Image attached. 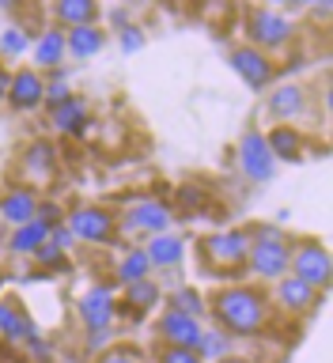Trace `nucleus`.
<instances>
[{"instance_id": "obj_34", "label": "nucleus", "mask_w": 333, "mask_h": 363, "mask_svg": "<svg viewBox=\"0 0 333 363\" xmlns=\"http://www.w3.org/2000/svg\"><path fill=\"white\" fill-rule=\"evenodd\" d=\"M61 254H65V250H57L50 238H45V242L34 250V261H38V265H57V261H61Z\"/></svg>"}, {"instance_id": "obj_25", "label": "nucleus", "mask_w": 333, "mask_h": 363, "mask_svg": "<svg viewBox=\"0 0 333 363\" xmlns=\"http://www.w3.org/2000/svg\"><path fill=\"white\" fill-rule=\"evenodd\" d=\"M0 333L8 340H27V337H34V329L23 311H16L11 303H0Z\"/></svg>"}, {"instance_id": "obj_1", "label": "nucleus", "mask_w": 333, "mask_h": 363, "mask_svg": "<svg viewBox=\"0 0 333 363\" xmlns=\"http://www.w3.org/2000/svg\"><path fill=\"white\" fill-rule=\"evenodd\" d=\"M212 314L227 329V337H254L269 318V303L258 288L231 284V288H220L212 295Z\"/></svg>"}, {"instance_id": "obj_19", "label": "nucleus", "mask_w": 333, "mask_h": 363, "mask_svg": "<svg viewBox=\"0 0 333 363\" xmlns=\"http://www.w3.org/2000/svg\"><path fill=\"white\" fill-rule=\"evenodd\" d=\"M87 102L84 99H68V102H61V106H53V125L61 133H68V136H76V133H84L87 129Z\"/></svg>"}, {"instance_id": "obj_24", "label": "nucleus", "mask_w": 333, "mask_h": 363, "mask_svg": "<svg viewBox=\"0 0 333 363\" xmlns=\"http://www.w3.org/2000/svg\"><path fill=\"white\" fill-rule=\"evenodd\" d=\"M159 299H163V291H159V284H155V280H136V284H125V303H129L136 314L152 311V306H155Z\"/></svg>"}, {"instance_id": "obj_23", "label": "nucleus", "mask_w": 333, "mask_h": 363, "mask_svg": "<svg viewBox=\"0 0 333 363\" xmlns=\"http://www.w3.org/2000/svg\"><path fill=\"white\" fill-rule=\"evenodd\" d=\"M201 356V363H220L224 356H231V337L220 333V329H201V340H197V348H193Z\"/></svg>"}, {"instance_id": "obj_31", "label": "nucleus", "mask_w": 333, "mask_h": 363, "mask_svg": "<svg viewBox=\"0 0 333 363\" xmlns=\"http://www.w3.org/2000/svg\"><path fill=\"white\" fill-rule=\"evenodd\" d=\"M95 363H144V359H141V352H136V348L118 345V348H107Z\"/></svg>"}, {"instance_id": "obj_8", "label": "nucleus", "mask_w": 333, "mask_h": 363, "mask_svg": "<svg viewBox=\"0 0 333 363\" xmlns=\"http://www.w3.org/2000/svg\"><path fill=\"white\" fill-rule=\"evenodd\" d=\"M231 68L246 79V87H254V91H266L273 84V61H269V53L254 50V45H239V50H231Z\"/></svg>"}, {"instance_id": "obj_35", "label": "nucleus", "mask_w": 333, "mask_h": 363, "mask_svg": "<svg viewBox=\"0 0 333 363\" xmlns=\"http://www.w3.org/2000/svg\"><path fill=\"white\" fill-rule=\"evenodd\" d=\"M50 242L57 250H68V246H72V231H68L65 223H57V227H50Z\"/></svg>"}, {"instance_id": "obj_37", "label": "nucleus", "mask_w": 333, "mask_h": 363, "mask_svg": "<svg viewBox=\"0 0 333 363\" xmlns=\"http://www.w3.org/2000/svg\"><path fill=\"white\" fill-rule=\"evenodd\" d=\"M220 363H254V359H243V356H224Z\"/></svg>"}, {"instance_id": "obj_9", "label": "nucleus", "mask_w": 333, "mask_h": 363, "mask_svg": "<svg viewBox=\"0 0 333 363\" xmlns=\"http://www.w3.org/2000/svg\"><path fill=\"white\" fill-rule=\"evenodd\" d=\"M42 99H45V76L34 72V68H19L8 84L11 110H34V106H42Z\"/></svg>"}, {"instance_id": "obj_15", "label": "nucleus", "mask_w": 333, "mask_h": 363, "mask_svg": "<svg viewBox=\"0 0 333 363\" xmlns=\"http://www.w3.org/2000/svg\"><path fill=\"white\" fill-rule=\"evenodd\" d=\"M65 53L68 50H65V30L61 27H50L34 38V65L38 68H61Z\"/></svg>"}, {"instance_id": "obj_28", "label": "nucleus", "mask_w": 333, "mask_h": 363, "mask_svg": "<svg viewBox=\"0 0 333 363\" xmlns=\"http://www.w3.org/2000/svg\"><path fill=\"white\" fill-rule=\"evenodd\" d=\"M170 311H178V314H190V318H197L201 322V314H204V306H201V295L193 291V288H182L170 295Z\"/></svg>"}, {"instance_id": "obj_11", "label": "nucleus", "mask_w": 333, "mask_h": 363, "mask_svg": "<svg viewBox=\"0 0 333 363\" xmlns=\"http://www.w3.org/2000/svg\"><path fill=\"white\" fill-rule=\"evenodd\" d=\"M277 303L280 311L288 314H311L318 303H322V291H315L311 284L295 280V277H280L277 280Z\"/></svg>"}, {"instance_id": "obj_36", "label": "nucleus", "mask_w": 333, "mask_h": 363, "mask_svg": "<svg viewBox=\"0 0 333 363\" xmlns=\"http://www.w3.org/2000/svg\"><path fill=\"white\" fill-rule=\"evenodd\" d=\"M107 345V329H99V333H87V348L95 352V348H102Z\"/></svg>"}, {"instance_id": "obj_27", "label": "nucleus", "mask_w": 333, "mask_h": 363, "mask_svg": "<svg viewBox=\"0 0 333 363\" xmlns=\"http://www.w3.org/2000/svg\"><path fill=\"white\" fill-rule=\"evenodd\" d=\"M23 170H27V174H34V178H45V174L53 170V147L45 144V140L31 144L27 155H23Z\"/></svg>"}, {"instance_id": "obj_18", "label": "nucleus", "mask_w": 333, "mask_h": 363, "mask_svg": "<svg viewBox=\"0 0 333 363\" xmlns=\"http://www.w3.org/2000/svg\"><path fill=\"white\" fill-rule=\"evenodd\" d=\"M34 212H38V197H34L31 189H11L8 197L0 201V216H4L8 223H16V227L31 223Z\"/></svg>"}, {"instance_id": "obj_22", "label": "nucleus", "mask_w": 333, "mask_h": 363, "mask_svg": "<svg viewBox=\"0 0 333 363\" xmlns=\"http://www.w3.org/2000/svg\"><path fill=\"white\" fill-rule=\"evenodd\" d=\"M102 30L99 27H72V30H65V50L72 53V57H91V53H99L102 50Z\"/></svg>"}, {"instance_id": "obj_21", "label": "nucleus", "mask_w": 333, "mask_h": 363, "mask_svg": "<svg viewBox=\"0 0 333 363\" xmlns=\"http://www.w3.org/2000/svg\"><path fill=\"white\" fill-rule=\"evenodd\" d=\"M45 238H50V227H45L38 216H34L31 223L16 227V235H11V254H27V257H34V250H38Z\"/></svg>"}, {"instance_id": "obj_16", "label": "nucleus", "mask_w": 333, "mask_h": 363, "mask_svg": "<svg viewBox=\"0 0 333 363\" xmlns=\"http://www.w3.org/2000/svg\"><path fill=\"white\" fill-rule=\"evenodd\" d=\"M144 254H148V265H159V269H175L182 254H186V242L175 235H152V242L144 246Z\"/></svg>"}, {"instance_id": "obj_32", "label": "nucleus", "mask_w": 333, "mask_h": 363, "mask_svg": "<svg viewBox=\"0 0 333 363\" xmlns=\"http://www.w3.org/2000/svg\"><path fill=\"white\" fill-rule=\"evenodd\" d=\"M118 42H121L125 53H141L144 50V34H141V27H133V23H125V27H121Z\"/></svg>"}, {"instance_id": "obj_13", "label": "nucleus", "mask_w": 333, "mask_h": 363, "mask_svg": "<svg viewBox=\"0 0 333 363\" xmlns=\"http://www.w3.org/2000/svg\"><path fill=\"white\" fill-rule=\"evenodd\" d=\"M80 318H84L87 333L110 329V322H114V295L107 288H91L84 299H80Z\"/></svg>"}, {"instance_id": "obj_4", "label": "nucleus", "mask_w": 333, "mask_h": 363, "mask_svg": "<svg viewBox=\"0 0 333 363\" xmlns=\"http://www.w3.org/2000/svg\"><path fill=\"white\" fill-rule=\"evenodd\" d=\"M329 272H333V265H329V254H326L322 242H300V246H292L288 277L311 284L315 291H326L329 288Z\"/></svg>"}, {"instance_id": "obj_10", "label": "nucleus", "mask_w": 333, "mask_h": 363, "mask_svg": "<svg viewBox=\"0 0 333 363\" xmlns=\"http://www.w3.org/2000/svg\"><path fill=\"white\" fill-rule=\"evenodd\" d=\"M159 337L167 340V348H197L201 322L190 314H178V311H163V318H159Z\"/></svg>"}, {"instance_id": "obj_26", "label": "nucleus", "mask_w": 333, "mask_h": 363, "mask_svg": "<svg viewBox=\"0 0 333 363\" xmlns=\"http://www.w3.org/2000/svg\"><path fill=\"white\" fill-rule=\"evenodd\" d=\"M148 254L144 250H125V257L118 261V280L121 284H136V280H148Z\"/></svg>"}, {"instance_id": "obj_17", "label": "nucleus", "mask_w": 333, "mask_h": 363, "mask_svg": "<svg viewBox=\"0 0 333 363\" xmlns=\"http://www.w3.org/2000/svg\"><path fill=\"white\" fill-rule=\"evenodd\" d=\"M273 159H284V163H300L303 159V136L292 129V125H277L269 136H266Z\"/></svg>"}, {"instance_id": "obj_30", "label": "nucleus", "mask_w": 333, "mask_h": 363, "mask_svg": "<svg viewBox=\"0 0 333 363\" xmlns=\"http://www.w3.org/2000/svg\"><path fill=\"white\" fill-rule=\"evenodd\" d=\"M68 99H72L68 79H65L61 68H53V79H45V99L42 102H50V110H53V106H61V102H68Z\"/></svg>"}, {"instance_id": "obj_38", "label": "nucleus", "mask_w": 333, "mask_h": 363, "mask_svg": "<svg viewBox=\"0 0 333 363\" xmlns=\"http://www.w3.org/2000/svg\"><path fill=\"white\" fill-rule=\"evenodd\" d=\"M0 72H4V68H0Z\"/></svg>"}, {"instance_id": "obj_14", "label": "nucleus", "mask_w": 333, "mask_h": 363, "mask_svg": "<svg viewBox=\"0 0 333 363\" xmlns=\"http://www.w3.org/2000/svg\"><path fill=\"white\" fill-rule=\"evenodd\" d=\"M303 110H307L303 87L284 84V87H277V91H269V113H273L277 121H292V118H300Z\"/></svg>"}, {"instance_id": "obj_20", "label": "nucleus", "mask_w": 333, "mask_h": 363, "mask_svg": "<svg viewBox=\"0 0 333 363\" xmlns=\"http://www.w3.org/2000/svg\"><path fill=\"white\" fill-rule=\"evenodd\" d=\"M53 16L61 19V23H68V30H72V27H95L99 8L91 4V0H57Z\"/></svg>"}, {"instance_id": "obj_6", "label": "nucleus", "mask_w": 333, "mask_h": 363, "mask_svg": "<svg viewBox=\"0 0 333 363\" xmlns=\"http://www.w3.org/2000/svg\"><path fill=\"white\" fill-rule=\"evenodd\" d=\"M239 167L250 182H269L273 170H277V159H273L269 144H266V133L258 129H246L243 140H239Z\"/></svg>"}, {"instance_id": "obj_7", "label": "nucleus", "mask_w": 333, "mask_h": 363, "mask_svg": "<svg viewBox=\"0 0 333 363\" xmlns=\"http://www.w3.org/2000/svg\"><path fill=\"white\" fill-rule=\"evenodd\" d=\"M68 231L72 238H84V242H110L114 238V216L107 208H95V204H84L68 216Z\"/></svg>"}, {"instance_id": "obj_5", "label": "nucleus", "mask_w": 333, "mask_h": 363, "mask_svg": "<svg viewBox=\"0 0 333 363\" xmlns=\"http://www.w3.org/2000/svg\"><path fill=\"white\" fill-rule=\"evenodd\" d=\"M246 38L254 50H280L284 42L292 38V27H288V19L277 16L273 8H250L246 11Z\"/></svg>"}, {"instance_id": "obj_3", "label": "nucleus", "mask_w": 333, "mask_h": 363, "mask_svg": "<svg viewBox=\"0 0 333 363\" xmlns=\"http://www.w3.org/2000/svg\"><path fill=\"white\" fill-rule=\"evenodd\" d=\"M201 254L212 261L216 269H224L220 277H239V269L246 265L250 257V231H220L209 235L201 242Z\"/></svg>"}, {"instance_id": "obj_29", "label": "nucleus", "mask_w": 333, "mask_h": 363, "mask_svg": "<svg viewBox=\"0 0 333 363\" xmlns=\"http://www.w3.org/2000/svg\"><path fill=\"white\" fill-rule=\"evenodd\" d=\"M27 45H31V38L23 34V27H8L0 34V57H23Z\"/></svg>"}, {"instance_id": "obj_12", "label": "nucleus", "mask_w": 333, "mask_h": 363, "mask_svg": "<svg viewBox=\"0 0 333 363\" xmlns=\"http://www.w3.org/2000/svg\"><path fill=\"white\" fill-rule=\"evenodd\" d=\"M167 223H170V212H167V204H159V201H136L133 208L125 212V227H129V231L167 235Z\"/></svg>"}, {"instance_id": "obj_33", "label": "nucleus", "mask_w": 333, "mask_h": 363, "mask_svg": "<svg viewBox=\"0 0 333 363\" xmlns=\"http://www.w3.org/2000/svg\"><path fill=\"white\" fill-rule=\"evenodd\" d=\"M159 363H201V356L193 348H163L159 352Z\"/></svg>"}, {"instance_id": "obj_2", "label": "nucleus", "mask_w": 333, "mask_h": 363, "mask_svg": "<svg viewBox=\"0 0 333 363\" xmlns=\"http://www.w3.org/2000/svg\"><path fill=\"white\" fill-rule=\"evenodd\" d=\"M288 261H292V242L284 238L277 227H258L250 231V257L246 265L266 280L288 277Z\"/></svg>"}]
</instances>
